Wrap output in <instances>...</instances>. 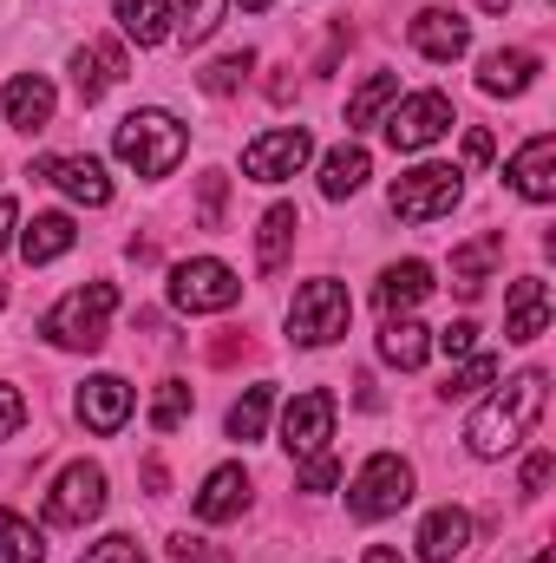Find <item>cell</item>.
Masks as SVG:
<instances>
[{
  "mask_svg": "<svg viewBox=\"0 0 556 563\" xmlns=\"http://www.w3.org/2000/svg\"><path fill=\"white\" fill-rule=\"evenodd\" d=\"M544 400H551V374H544V367H524L518 380H504V394H491V400L471 413V426H465L471 452H478V459L518 452V445L531 439V426L544 420Z\"/></svg>",
  "mask_w": 556,
  "mask_h": 563,
  "instance_id": "6da1fadb",
  "label": "cell"
},
{
  "mask_svg": "<svg viewBox=\"0 0 556 563\" xmlns=\"http://www.w3.org/2000/svg\"><path fill=\"white\" fill-rule=\"evenodd\" d=\"M184 125L170 119V112H157V106H144L132 119H119V132H112V151H119V164H132L138 177H170L177 170V157H184Z\"/></svg>",
  "mask_w": 556,
  "mask_h": 563,
  "instance_id": "7a4b0ae2",
  "label": "cell"
},
{
  "mask_svg": "<svg viewBox=\"0 0 556 563\" xmlns=\"http://www.w3.org/2000/svg\"><path fill=\"white\" fill-rule=\"evenodd\" d=\"M112 308H119V288H112V282H86V288H73L66 301L46 308L40 334H46L53 347H86V354H92V347H105Z\"/></svg>",
  "mask_w": 556,
  "mask_h": 563,
  "instance_id": "3957f363",
  "label": "cell"
},
{
  "mask_svg": "<svg viewBox=\"0 0 556 563\" xmlns=\"http://www.w3.org/2000/svg\"><path fill=\"white\" fill-rule=\"evenodd\" d=\"M458 197H465V170H452V164H419L407 177H393V190H387L400 223H438L458 210Z\"/></svg>",
  "mask_w": 556,
  "mask_h": 563,
  "instance_id": "277c9868",
  "label": "cell"
},
{
  "mask_svg": "<svg viewBox=\"0 0 556 563\" xmlns=\"http://www.w3.org/2000/svg\"><path fill=\"white\" fill-rule=\"evenodd\" d=\"M347 321H354V301H347V288L334 276H314L294 288V308H288V334L301 341V347H327V341H341L347 334Z\"/></svg>",
  "mask_w": 556,
  "mask_h": 563,
  "instance_id": "5b68a950",
  "label": "cell"
},
{
  "mask_svg": "<svg viewBox=\"0 0 556 563\" xmlns=\"http://www.w3.org/2000/svg\"><path fill=\"white\" fill-rule=\"evenodd\" d=\"M407 498H413V465H407L400 452H374V459L360 465V478L347 485V511H354L360 525H380V518L407 511Z\"/></svg>",
  "mask_w": 556,
  "mask_h": 563,
  "instance_id": "8992f818",
  "label": "cell"
},
{
  "mask_svg": "<svg viewBox=\"0 0 556 563\" xmlns=\"http://www.w3.org/2000/svg\"><path fill=\"white\" fill-rule=\"evenodd\" d=\"M236 295H243V282H236L230 263H216V256H197V263H177L170 269V301L184 314H223V308H236Z\"/></svg>",
  "mask_w": 556,
  "mask_h": 563,
  "instance_id": "52a82bcc",
  "label": "cell"
},
{
  "mask_svg": "<svg viewBox=\"0 0 556 563\" xmlns=\"http://www.w3.org/2000/svg\"><path fill=\"white\" fill-rule=\"evenodd\" d=\"M99 511H105V472H99L92 459H73V465L53 478V492H46V525L79 531V525H92Z\"/></svg>",
  "mask_w": 556,
  "mask_h": 563,
  "instance_id": "ba28073f",
  "label": "cell"
},
{
  "mask_svg": "<svg viewBox=\"0 0 556 563\" xmlns=\"http://www.w3.org/2000/svg\"><path fill=\"white\" fill-rule=\"evenodd\" d=\"M327 439H334V394H327V387L294 394V400H288V413H281V445L308 465V459H321V452H327Z\"/></svg>",
  "mask_w": 556,
  "mask_h": 563,
  "instance_id": "9c48e42d",
  "label": "cell"
},
{
  "mask_svg": "<svg viewBox=\"0 0 556 563\" xmlns=\"http://www.w3.org/2000/svg\"><path fill=\"white\" fill-rule=\"evenodd\" d=\"M445 132H452V99L445 92H413L387 119V144L393 151H425V144H438Z\"/></svg>",
  "mask_w": 556,
  "mask_h": 563,
  "instance_id": "30bf717a",
  "label": "cell"
},
{
  "mask_svg": "<svg viewBox=\"0 0 556 563\" xmlns=\"http://www.w3.org/2000/svg\"><path fill=\"white\" fill-rule=\"evenodd\" d=\"M308 157H314V139H308L301 125H281V132H263V139L243 144V170H249L256 184H281V177H294Z\"/></svg>",
  "mask_w": 556,
  "mask_h": 563,
  "instance_id": "8fae6325",
  "label": "cell"
},
{
  "mask_svg": "<svg viewBox=\"0 0 556 563\" xmlns=\"http://www.w3.org/2000/svg\"><path fill=\"white\" fill-rule=\"evenodd\" d=\"M33 177L59 184V190H66L73 203H86V210H105V203H112V177H105L99 157H40Z\"/></svg>",
  "mask_w": 556,
  "mask_h": 563,
  "instance_id": "7c38bea8",
  "label": "cell"
},
{
  "mask_svg": "<svg viewBox=\"0 0 556 563\" xmlns=\"http://www.w3.org/2000/svg\"><path fill=\"white\" fill-rule=\"evenodd\" d=\"M119 79H125V46H119V40H86V46L73 53V86H79L86 106H99Z\"/></svg>",
  "mask_w": 556,
  "mask_h": 563,
  "instance_id": "4fadbf2b",
  "label": "cell"
},
{
  "mask_svg": "<svg viewBox=\"0 0 556 563\" xmlns=\"http://www.w3.org/2000/svg\"><path fill=\"white\" fill-rule=\"evenodd\" d=\"M0 106H7V125H13V132H46L59 99H53V79H46V73H13Z\"/></svg>",
  "mask_w": 556,
  "mask_h": 563,
  "instance_id": "5bb4252c",
  "label": "cell"
},
{
  "mask_svg": "<svg viewBox=\"0 0 556 563\" xmlns=\"http://www.w3.org/2000/svg\"><path fill=\"white\" fill-rule=\"evenodd\" d=\"M79 420L92 426V432H125V420H132V387L119 380V374H92L86 387H79Z\"/></svg>",
  "mask_w": 556,
  "mask_h": 563,
  "instance_id": "9a60e30c",
  "label": "cell"
},
{
  "mask_svg": "<svg viewBox=\"0 0 556 563\" xmlns=\"http://www.w3.org/2000/svg\"><path fill=\"white\" fill-rule=\"evenodd\" d=\"M413 46L425 53V59L452 66V59H465V46H471V26H465L452 7H425V13H413Z\"/></svg>",
  "mask_w": 556,
  "mask_h": 563,
  "instance_id": "2e32d148",
  "label": "cell"
},
{
  "mask_svg": "<svg viewBox=\"0 0 556 563\" xmlns=\"http://www.w3.org/2000/svg\"><path fill=\"white\" fill-rule=\"evenodd\" d=\"M504 177H511V190H518V197L551 203V197H556V139H551V132H537V139L524 144V151L511 157V170H504Z\"/></svg>",
  "mask_w": 556,
  "mask_h": 563,
  "instance_id": "e0dca14e",
  "label": "cell"
},
{
  "mask_svg": "<svg viewBox=\"0 0 556 563\" xmlns=\"http://www.w3.org/2000/svg\"><path fill=\"white\" fill-rule=\"evenodd\" d=\"M551 328V282L524 276L511 282V301H504V341H537Z\"/></svg>",
  "mask_w": 556,
  "mask_h": 563,
  "instance_id": "ac0fdd59",
  "label": "cell"
},
{
  "mask_svg": "<svg viewBox=\"0 0 556 563\" xmlns=\"http://www.w3.org/2000/svg\"><path fill=\"white\" fill-rule=\"evenodd\" d=\"M419 563H452V558H465L471 551V518L458 511V505H438L425 525H419Z\"/></svg>",
  "mask_w": 556,
  "mask_h": 563,
  "instance_id": "d6986e66",
  "label": "cell"
},
{
  "mask_svg": "<svg viewBox=\"0 0 556 563\" xmlns=\"http://www.w3.org/2000/svg\"><path fill=\"white\" fill-rule=\"evenodd\" d=\"M243 505H249V472L243 465H216L203 478V492H197V518L203 525H230V518H243Z\"/></svg>",
  "mask_w": 556,
  "mask_h": 563,
  "instance_id": "ffe728a7",
  "label": "cell"
},
{
  "mask_svg": "<svg viewBox=\"0 0 556 563\" xmlns=\"http://www.w3.org/2000/svg\"><path fill=\"white\" fill-rule=\"evenodd\" d=\"M531 79H537V53H524V46L485 53V66H478V92H491V99H518V92H531Z\"/></svg>",
  "mask_w": 556,
  "mask_h": 563,
  "instance_id": "44dd1931",
  "label": "cell"
},
{
  "mask_svg": "<svg viewBox=\"0 0 556 563\" xmlns=\"http://www.w3.org/2000/svg\"><path fill=\"white\" fill-rule=\"evenodd\" d=\"M504 256V230H485V236H471V243H458L452 250V288L458 295H478L485 282H491V263Z\"/></svg>",
  "mask_w": 556,
  "mask_h": 563,
  "instance_id": "7402d4cb",
  "label": "cell"
},
{
  "mask_svg": "<svg viewBox=\"0 0 556 563\" xmlns=\"http://www.w3.org/2000/svg\"><path fill=\"white\" fill-rule=\"evenodd\" d=\"M374 177V157H367V144H334L327 157H321V197H354L360 184Z\"/></svg>",
  "mask_w": 556,
  "mask_h": 563,
  "instance_id": "603a6c76",
  "label": "cell"
},
{
  "mask_svg": "<svg viewBox=\"0 0 556 563\" xmlns=\"http://www.w3.org/2000/svg\"><path fill=\"white\" fill-rule=\"evenodd\" d=\"M294 230H301L294 203H269V210H263V230H256V269H263V276H276L281 263H288Z\"/></svg>",
  "mask_w": 556,
  "mask_h": 563,
  "instance_id": "cb8c5ba5",
  "label": "cell"
},
{
  "mask_svg": "<svg viewBox=\"0 0 556 563\" xmlns=\"http://www.w3.org/2000/svg\"><path fill=\"white\" fill-rule=\"evenodd\" d=\"M380 354H387L400 374H413V367H425V354H432V328H419L413 314H387V328H380Z\"/></svg>",
  "mask_w": 556,
  "mask_h": 563,
  "instance_id": "d4e9b609",
  "label": "cell"
},
{
  "mask_svg": "<svg viewBox=\"0 0 556 563\" xmlns=\"http://www.w3.org/2000/svg\"><path fill=\"white\" fill-rule=\"evenodd\" d=\"M425 295H432V269H425V263H393V269L380 276V288H374L380 314H407V308H419Z\"/></svg>",
  "mask_w": 556,
  "mask_h": 563,
  "instance_id": "484cf974",
  "label": "cell"
},
{
  "mask_svg": "<svg viewBox=\"0 0 556 563\" xmlns=\"http://www.w3.org/2000/svg\"><path fill=\"white\" fill-rule=\"evenodd\" d=\"M73 243H79V230H73V217H66V210H46V217H33V223L20 230L26 263H53V256H66Z\"/></svg>",
  "mask_w": 556,
  "mask_h": 563,
  "instance_id": "4316f807",
  "label": "cell"
},
{
  "mask_svg": "<svg viewBox=\"0 0 556 563\" xmlns=\"http://www.w3.org/2000/svg\"><path fill=\"white\" fill-rule=\"evenodd\" d=\"M112 13H119L125 40H138V46H164L170 40V0H112Z\"/></svg>",
  "mask_w": 556,
  "mask_h": 563,
  "instance_id": "83f0119b",
  "label": "cell"
},
{
  "mask_svg": "<svg viewBox=\"0 0 556 563\" xmlns=\"http://www.w3.org/2000/svg\"><path fill=\"white\" fill-rule=\"evenodd\" d=\"M400 99V73H374L354 99H347V132H360V125H380V112Z\"/></svg>",
  "mask_w": 556,
  "mask_h": 563,
  "instance_id": "f1b7e54d",
  "label": "cell"
},
{
  "mask_svg": "<svg viewBox=\"0 0 556 563\" xmlns=\"http://www.w3.org/2000/svg\"><path fill=\"white\" fill-rule=\"evenodd\" d=\"M0 563H46L40 531H33L20 511H7V505H0Z\"/></svg>",
  "mask_w": 556,
  "mask_h": 563,
  "instance_id": "f546056e",
  "label": "cell"
},
{
  "mask_svg": "<svg viewBox=\"0 0 556 563\" xmlns=\"http://www.w3.org/2000/svg\"><path fill=\"white\" fill-rule=\"evenodd\" d=\"M249 66H256V53H249V46H243V53H223V59H210V66L197 73V86H203L210 99H230V92L249 79Z\"/></svg>",
  "mask_w": 556,
  "mask_h": 563,
  "instance_id": "4dcf8cb0",
  "label": "cell"
},
{
  "mask_svg": "<svg viewBox=\"0 0 556 563\" xmlns=\"http://www.w3.org/2000/svg\"><path fill=\"white\" fill-rule=\"evenodd\" d=\"M269 407H276V387H249V394L230 407V439H263Z\"/></svg>",
  "mask_w": 556,
  "mask_h": 563,
  "instance_id": "1f68e13d",
  "label": "cell"
},
{
  "mask_svg": "<svg viewBox=\"0 0 556 563\" xmlns=\"http://www.w3.org/2000/svg\"><path fill=\"white\" fill-rule=\"evenodd\" d=\"M491 380H498V361H491V354H465V367L445 380V400H471V394H485Z\"/></svg>",
  "mask_w": 556,
  "mask_h": 563,
  "instance_id": "d6a6232c",
  "label": "cell"
},
{
  "mask_svg": "<svg viewBox=\"0 0 556 563\" xmlns=\"http://www.w3.org/2000/svg\"><path fill=\"white\" fill-rule=\"evenodd\" d=\"M184 420H190V387H184V380H164L157 400H151V426H157V432H177Z\"/></svg>",
  "mask_w": 556,
  "mask_h": 563,
  "instance_id": "836d02e7",
  "label": "cell"
},
{
  "mask_svg": "<svg viewBox=\"0 0 556 563\" xmlns=\"http://www.w3.org/2000/svg\"><path fill=\"white\" fill-rule=\"evenodd\" d=\"M223 13H230V0H190V7H184V20H177V33H184L190 46H203V40L223 26Z\"/></svg>",
  "mask_w": 556,
  "mask_h": 563,
  "instance_id": "e575fe53",
  "label": "cell"
},
{
  "mask_svg": "<svg viewBox=\"0 0 556 563\" xmlns=\"http://www.w3.org/2000/svg\"><path fill=\"white\" fill-rule=\"evenodd\" d=\"M86 563H144V551H138V538L112 531V538H99V544L86 551Z\"/></svg>",
  "mask_w": 556,
  "mask_h": 563,
  "instance_id": "d590c367",
  "label": "cell"
},
{
  "mask_svg": "<svg viewBox=\"0 0 556 563\" xmlns=\"http://www.w3.org/2000/svg\"><path fill=\"white\" fill-rule=\"evenodd\" d=\"M223 190H230V177H223V170H203V190H197V203H203V230L223 223Z\"/></svg>",
  "mask_w": 556,
  "mask_h": 563,
  "instance_id": "8d00e7d4",
  "label": "cell"
},
{
  "mask_svg": "<svg viewBox=\"0 0 556 563\" xmlns=\"http://www.w3.org/2000/svg\"><path fill=\"white\" fill-rule=\"evenodd\" d=\"M438 347H445L452 361H465V354L478 347V321H452V328H438Z\"/></svg>",
  "mask_w": 556,
  "mask_h": 563,
  "instance_id": "74e56055",
  "label": "cell"
},
{
  "mask_svg": "<svg viewBox=\"0 0 556 563\" xmlns=\"http://www.w3.org/2000/svg\"><path fill=\"white\" fill-rule=\"evenodd\" d=\"M170 563H230V558L203 538H170Z\"/></svg>",
  "mask_w": 556,
  "mask_h": 563,
  "instance_id": "f35d334b",
  "label": "cell"
},
{
  "mask_svg": "<svg viewBox=\"0 0 556 563\" xmlns=\"http://www.w3.org/2000/svg\"><path fill=\"white\" fill-rule=\"evenodd\" d=\"M26 420V400H20V387H0V439H13Z\"/></svg>",
  "mask_w": 556,
  "mask_h": 563,
  "instance_id": "ab89813d",
  "label": "cell"
},
{
  "mask_svg": "<svg viewBox=\"0 0 556 563\" xmlns=\"http://www.w3.org/2000/svg\"><path fill=\"white\" fill-rule=\"evenodd\" d=\"M334 478H341V465H334L327 452H321V459H308V472H301V485H308V492H334Z\"/></svg>",
  "mask_w": 556,
  "mask_h": 563,
  "instance_id": "60d3db41",
  "label": "cell"
},
{
  "mask_svg": "<svg viewBox=\"0 0 556 563\" xmlns=\"http://www.w3.org/2000/svg\"><path fill=\"white\" fill-rule=\"evenodd\" d=\"M551 478H556V459H551V452H531V465H524V492L537 498V492H544Z\"/></svg>",
  "mask_w": 556,
  "mask_h": 563,
  "instance_id": "b9f144b4",
  "label": "cell"
},
{
  "mask_svg": "<svg viewBox=\"0 0 556 563\" xmlns=\"http://www.w3.org/2000/svg\"><path fill=\"white\" fill-rule=\"evenodd\" d=\"M465 157L471 164H491V132H465Z\"/></svg>",
  "mask_w": 556,
  "mask_h": 563,
  "instance_id": "7bdbcfd3",
  "label": "cell"
},
{
  "mask_svg": "<svg viewBox=\"0 0 556 563\" xmlns=\"http://www.w3.org/2000/svg\"><path fill=\"white\" fill-rule=\"evenodd\" d=\"M13 223H20V210H13V203L0 197V250H7V230H13Z\"/></svg>",
  "mask_w": 556,
  "mask_h": 563,
  "instance_id": "ee69618b",
  "label": "cell"
},
{
  "mask_svg": "<svg viewBox=\"0 0 556 563\" xmlns=\"http://www.w3.org/2000/svg\"><path fill=\"white\" fill-rule=\"evenodd\" d=\"M360 563H407V558H400V551H387V544H374V551H367Z\"/></svg>",
  "mask_w": 556,
  "mask_h": 563,
  "instance_id": "f6af8a7d",
  "label": "cell"
},
{
  "mask_svg": "<svg viewBox=\"0 0 556 563\" xmlns=\"http://www.w3.org/2000/svg\"><path fill=\"white\" fill-rule=\"evenodd\" d=\"M236 7H243V13H269L276 0H236Z\"/></svg>",
  "mask_w": 556,
  "mask_h": 563,
  "instance_id": "bcb514c9",
  "label": "cell"
},
{
  "mask_svg": "<svg viewBox=\"0 0 556 563\" xmlns=\"http://www.w3.org/2000/svg\"><path fill=\"white\" fill-rule=\"evenodd\" d=\"M478 7H485V13H504V7H511V0H478Z\"/></svg>",
  "mask_w": 556,
  "mask_h": 563,
  "instance_id": "7dc6e473",
  "label": "cell"
},
{
  "mask_svg": "<svg viewBox=\"0 0 556 563\" xmlns=\"http://www.w3.org/2000/svg\"><path fill=\"white\" fill-rule=\"evenodd\" d=\"M531 563H556V551H537V558H531Z\"/></svg>",
  "mask_w": 556,
  "mask_h": 563,
  "instance_id": "c3c4849f",
  "label": "cell"
}]
</instances>
